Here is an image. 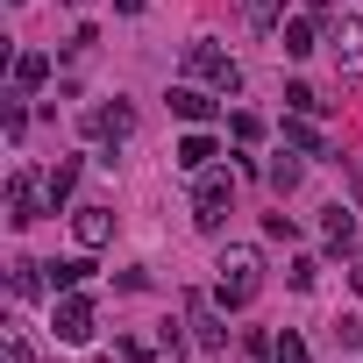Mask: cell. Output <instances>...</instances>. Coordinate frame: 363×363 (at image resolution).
<instances>
[{"label":"cell","instance_id":"8fae6325","mask_svg":"<svg viewBox=\"0 0 363 363\" xmlns=\"http://www.w3.org/2000/svg\"><path fill=\"white\" fill-rule=\"evenodd\" d=\"M43 79H50V57H43V50H22V57H15V93H36Z\"/></svg>","mask_w":363,"mask_h":363},{"label":"cell","instance_id":"5bb4252c","mask_svg":"<svg viewBox=\"0 0 363 363\" xmlns=\"http://www.w3.org/2000/svg\"><path fill=\"white\" fill-rule=\"evenodd\" d=\"M178 164H186V171H207V164H214V135H186V143H178Z\"/></svg>","mask_w":363,"mask_h":363},{"label":"cell","instance_id":"484cf974","mask_svg":"<svg viewBox=\"0 0 363 363\" xmlns=\"http://www.w3.org/2000/svg\"><path fill=\"white\" fill-rule=\"evenodd\" d=\"M356 292H363V257H356Z\"/></svg>","mask_w":363,"mask_h":363},{"label":"cell","instance_id":"6da1fadb","mask_svg":"<svg viewBox=\"0 0 363 363\" xmlns=\"http://www.w3.org/2000/svg\"><path fill=\"white\" fill-rule=\"evenodd\" d=\"M214 271H221V278H214V299H221V306H250V299L264 292V264H257V250H242V242H228Z\"/></svg>","mask_w":363,"mask_h":363},{"label":"cell","instance_id":"277c9868","mask_svg":"<svg viewBox=\"0 0 363 363\" xmlns=\"http://www.w3.org/2000/svg\"><path fill=\"white\" fill-rule=\"evenodd\" d=\"M228 200H235V186H228V171H200V186H193V221H200V228H221Z\"/></svg>","mask_w":363,"mask_h":363},{"label":"cell","instance_id":"30bf717a","mask_svg":"<svg viewBox=\"0 0 363 363\" xmlns=\"http://www.w3.org/2000/svg\"><path fill=\"white\" fill-rule=\"evenodd\" d=\"M171 114H178V121H207V114H214V100H207L200 86H171Z\"/></svg>","mask_w":363,"mask_h":363},{"label":"cell","instance_id":"603a6c76","mask_svg":"<svg viewBox=\"0 0 363 363\" xmlns=\"http://www.w3.org/2000/svg\"><path fill=\"white\" fill-rule=\"evenodd\" d=\"M335 342H342V349H356V342H363V320H356V313H342V328H335Z\"/></svg>","mask_w":363,"mask_h":363},{"label":"cell","instance_id":"2e32d148","mask_svg":"<svg viewBox=\"0 0 363 363\" xmlns=\"http://www.w3.org/2000/svg\"><path fill=\"white\" fill-rule=\"evenodd\" d=\"M242 15H250V29H278L285 22V0H242Z\"/></svg>","mask_w":363,"mask_h":363},{"label":"cell","instance_id":"d6986e66","mask_svg":"<svg viewBox=\"0 0 363 363\" xmlns=\"http://www.w3.org/2000/svg\"><path fill=\"white\" fill-rule=\"evenodd\" d=\"M285 107H292V114H320V107H328V100H320V93H313V86H285Z\"/></svg>","mask_w":363,"mask_h":363},{"label":"cell","instance_id":"5b68a950","mask_svg":"<svg viewBox=\"0 0 363 363\" xmlns=\"http://www.w3.org/2000/svg\"><path fill=\"white\" fill-rule=\"evenodd\" d=\"M86 135H93L100 150H121V143L135 135V107H128V100H114V107H93V114H86Z\"/></svg>","mask_w":363,"mask_h":363},{"label":"cell","instance_id":"7402d4cb","mask_svg":"<svg viewBox=\"0 0 363 363\" xmlns=\"http://www.w3.org/2000/svg\"><path fill=\"white\" fill-rule=\"evenodd\" d=\"M8 363H36V349H29V335H22V328H8Z\"/></svg>","mask_w":363,"mask_h":363},{"label":"cell","instance_id":"44dd1931","mask_svg":"<svg viewBox=\"0 0 363 363\" xmlns=\"http://www.w3.org/2000/svg\"><path fill=\"white\" fill-rule=\"evenodd\" d=\"M292 285H299V292H313V285H320V264H313V257H299V264H292Z\"/></svg>","mask_w":363,"mask_h":363},{"label":"cell","instance_id":"7c38bea8","mask_svg":"<svg viewBox=\"0 0 363 363\" xmlns=\"http://www.w3.org/2000/svg\"><path fill=\"white\" fill-rule=\"evenodd\" d=\"M320 235H328V250H349V242H356V214H349V207H328V214H320Z\"/></svg>","mask_w":363,"mask_h":363},{"label":"cell","instance_id":"52a82bcc","mask_svg":"<svg viewBox=\"0 0 363 363\" xmlns=\"http://www.w3.org/2000/svg\"><path fill=\"white\" fill-rule=\"evenodd\" d=\"M72 228H79L86 250H100V242L114 235V207H107V200H86V207H72Z\"/></svg>","mask_w":363,"mask_h":363},{"label":"cell","instance_id":"d4e9b609","mask_svg":"<svg viewBox=\"0 0 363 363\" xmlns=\"http://www.w3.org/2000/svg\"><path fill=\"white\" fill-rule=\"evenodd\" d=\"M114 8H121V15H143V8H150V0H114Z\"/></svg>","mask_w":363,"mask_h":363},{"label":"cell","instance_id":"ffe728a7","mask_svg":"<svg viewBox=\"0 0 363 363\" xmlns=\"http://www.w3.org/2000/svg\"><path fill=\"white\" fill-rule=\"evenodd\" d=\"M264 178H271V193H292V186H299V164H292V157H278Z\"/></svg>","mask_w":363,"mask_h":363},{"label":"cell","instance_id":"4fadbf2b","mask_svg":"<svg viewBox=\"0 0 363 363\" xmlns=\"http://www.w3.org/2000/svg\"><path fill=\"white\" fill-rule=\"evenodd\" d=\"M86 278H93V264H86V257H65V264H50V285H57V292H79Z\"/></svg>","mask_w":363,"mask_h":363},{"label":"cell","instance_id":"3957f363","mask_svg":"<svg viewBox=\"0 0 363 363\" xmlns=\"http://www.w3.org/2000/svg\"><path fill=\"white\" fill-rule=\"evenodd\" d=\"M43 200H50V178H36V171H15V178H8V221H15V228H29V221L43 214Z\"/></svg>","mask_w":363,"mask_h":363},{"label":"cell","instance_id":"7a4b0ae2","mask_svg":"<svg viewBox=\"0 0 363 363\" xmlns=\"http://www.w3.org/2000/svg\"><path fill=\"white\" fill-rule=\"evenodd\" d=\"M186 72L207 79L214 93H235V86H242V65H235L228 50H214V43H186Z\"/></svg>","mask_w":363,"mask_h":363},{"label":"cell","instance_id":"cb8c5ba5","mask_svg":"<svg viewBox=\"0 0 363 363\" xmlns=\"http://www.w3.org/2000/svg\"><path fill=\"white\" fill-rule=\"evenodd\" d=\"M278 363H313V356H306V342H299V335H285V342H278Z\"/></svg>","mask_w":363,"mask_h":363},{"label":"cell","instance_id":"ba28073f","mask_svg":"<svg viewBox=\"0 0 363 363\" xmlns=\"http://www.w3.org/2000/svg\"><path fill=\"white\" fill-rule=\"evenodd\" d=\"M186 328H193V342H200V349H221V342H228V335H221V320H214V306H207L200 292L186 299Z\"/></svg>","mask_w":363,"mask_h":363},{"label":"cell","instance_id":"e0dca14e","mask_svg":"<svg viewBox=\"0 0 363 363\" xmlns=\"http://www.w3.org/2000/svg\"><path fill=\"white\" fill-rule=\"evenodd\" d=\"M43 178H50V207H57V200H72V186H79V157H65V164H57V171H43Z\"/></svg>","mask_w":363,"mask_h":363},{"label":"cell","instance_id":"8992f818","mask_svg":"<svg viewBox=\"0 0 363 363\" xmlns=\"http://www.w3.org/2000/svg\"><path fill=\"white\" fill-rule=\"evenodd\" d=\"M50 320H57V342H86V335H93V299H86V292H65Z\"/></svg>","mask_w":363,"mask_h":363},{"label":"cell","instance_id":"9c48e42d","mask_svg":"<svg viewBox=\"0 0 363 363\" xmlns=\"http://www.w3.org/2000/svg\"><path fill=\"white\" fill-rule=\"evenodd\" d=\"M328 43H335V65H342V72H363V29H356V22H335Z\"/></svg>","mask_w":363,"mask_h":363},{"label":"cell","instance_id":"9a60e30c","mask_svg":"<svg viewBox=\"0 0 363 363\" xmlns=\"http://www.w3.org/2000/svg\"><path fill=\"white\" fill-rule=\"evenodd\" d=\"M278 50H285V57H306V50H313V22H285V29H278Z\"/></svg>","mask_w":363,"mask_h":363},{"label":"cell","instance_id":"ac0fdd59","mask_svg":"<svg viewBox=\"0 0 363 363\" xmlns=\"http://www.w3.org/2000/svg\"><path fill=\"white\" fill-rule=\"evenodd\" d=\"M285 143H292V150H306V157H320V128H313L306 114H299V121H285Z\"/></svg>","mask_w":363,"mask_h":363}]
</instances>
